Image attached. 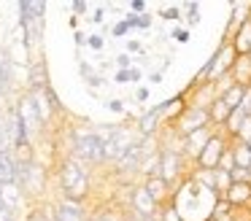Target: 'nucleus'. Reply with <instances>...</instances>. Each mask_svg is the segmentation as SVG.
I'll use <instances>...</instances> for the list:
<instances>
[{"instance_id": "obj_1", "label": "nucleus", "mask_w": 251, "mask_h": 221, "mask_svg": "<svg viewBox=\"0 0 251 221\" xmlns=\"http://www.w3.org/2000/svg\"><path fill=\"white\" fill-rule=\"evenodd\" d=\"M60 183H62V194L68 199H76L81 202L89 192V178H87V170L78 165L76 159H65L60 167Z\"/></svg>"}, {"instance_id": "obj_2", "label": "nucleus", "mask_w": 251, "mask_h": 221, "mask_svg": "<svg viewBox=\"0 0 251 221\" xmlns=\"http://www.w3.org/2000/svg\"><path fill=\"white\" fill-rule=\"evenodd\" d=\"M73 148H76V154L81 156V159L87 162H103L105 159V140L100 132H95V129L89 127H81L73 132Z\"/></svg>"}, {"instance_id": "obj_3", "label": "nucleus", "mask_w": 251, "mask_h": 221, "mask_svg": "<svg viewBox=\"0 0 251 221\" xmlns=\"http://www.w3.org/2000/svg\"><path fill=\"white\" fill-rule=\"evenodd\" d=\"M205 127H213L211 124V113H208V105H189L181 111V116L176 119V132L181 138H189V135L200 132Z\"/></svg>"}, {"instance_id": "obj_4", "label": "nucleus", "mask_w": 251, "mask_h": 221, "mask_svg": "<svg viewBox=\"0 0 251 221\" xmlns=\"http://www.w3.org/2000/svg\"><path fill=\"white\" fill-rule=\"evenodd\" d=\"M229 143L232 140L227 138V132H213V138L205 143V148L200 151V156H197V170H219V165H222L224 154L229 151Z\"/></svg>"}, {"instance_id": "obj_5", "label": "nucleus", "mask_w": 251, "mask_h": 221, "mask_svg": "<svg viewBox=\"0 0 251 221\" xmlns=\"http://www.w3.org/2000/svg\"><path fill=\"white\" fill-rule=\"evenodd\" d=\"M235 62H238V51L232 49V43H229V41H224L222 46L216 49V54L211 57V62L205 65V70H202V78L219 81L222 75H229V73H232Z\"/></svg>"}, {"instance_id": "obj_6", "label": "nucleus", "mask_w": 251, "mask_h": 221, "mask_svg": "<svg viewBox=\"0 0 251 221\" xmlns=\"http://www.w3.org/2000/svg\"><path fill=\"white\" fill-rule=\"evenodd\" d=\"M103 140H105V151H103V154H105V159H108V162H119L122 156H125L127 151L138 143L135 135H132L127 127H114L108 132V138H103Z\"/></svg>"}, {"instance_id": "obj_7", "label": "nucleus", "mask_w": 251, "mask_h": 221, "mask_svg": "<svg viewBox=\"0 0 251 221\" xmlns=\"http://www.w3.org/2000/svg\"><path fill=\"white\" fill-rule=\"evenodd\" d=\"M184 159L186 156L181 154V148H162L159 154V178L176 186V183L184 178Z\"/></svg>"}, {"instance_id": "obj_8", "label": "nucleus", "mask_w": 251, "mask_h": 221, "mask_svg": "<svg viewBox=\"0 0 251 221\" xmlns=\"http://www.w3.org/2000/svg\"><path fill=\"white\" fill-rule=\"evenodd\" d=\"M130 205H132V210H135L141 219H159V210H162L157 199L146 192V186H135V189H132Z\"/></svg>"}, {"instance_id": "obj_9", "label": "nucleus", "mask_w": 251, "mask_h": 221, "mask_svg": "<svg viewBox=\"0 0 251 221\" xmlns=\"http://www.w3.org/2000/svg\"><path fill=\"white\" fill-rule=\"evenodd\" d=\"M17 113H19V119H22V124L27 127V132H30V135H33L35 129L44 127V122H41L38 111H35V102H33V97H30V95H22V97H19V102H17Z\"/></svg>"}, {"instance_id": "obj_10", "label": "nucleus", "mask_w": 251, "mask_h": 221, "mask_svg": "<svg viewBox=\"0 0 251 221\" xmlns=\"http://www.w3.org/2000/svg\"><path fill=\"white\" fill-rule=\"evenodd\" d=\"M173 105V102H162V105H157V108H151L149 113H143L141 119H138V132L143 135V138H151L154 132L159 129V122H162V116H165V111Z\"/></svg>"}, {"instance_id": "obj_11", "label": "nucleus", "mask_w": 251, "mask_h": 221, "mask_svg": "<svg viewBox=\"0 0 251 221\" xmlns=\"http://www.w3.org/2000/svg\"><path fill=\"white\" fill-rule=\"evenodd\" d=\"M143 186H146V192L159 202V208H162V205H168V202H173V194L176 192H173V186H170L165 178L151 175V178H146V181H143Z\"/></svg>"}, {"instance_id": "obj_12", "label": "nucleus", "mask_w": 251, "mask_h": 221, "mask_svg": "<svg viewBox=\"0 0 251 221\" xmlns=\"http://www.w3.org/2000/svg\"><path fill=\"white\" fill-rule=\"evenodd\" d=\"M213 138V127H205V129H200V132H195V135H189V138H184V148H181V154L184 156H189V159H195L197 162V156H200V151L205 148V143Z\"/></svg>"}, {"instance_id": "obj_13", "label": "nucleus", "mask_w": 251, "mask_h": 221, "mask_svg": "<svg viewBox=\"0 0 251 221\" xmlns=\"http://www.w3.org/2000/svg\"><path fill=\"white\" fill-rule=\"evenodd\" d=\"M222 199H227L232 208H243V205H249L251 202V181H235Z\"/></svg>"}, {"instance_id": "obj_14", "label": "nucleus", "mask_w": 251, "mask_h": 221, "mask_svg": "<svg viewBox=\"0 0 251 221\" xmlns=\"http://www.w3.org/2000/svg\"><path fill=\"white\" fill-rule=\"evenodd\" d=\"M54 221H87V219H84V208H81V202L62 197V202L54 208Z\"/></svg>"}, {"instance_id": "obj_15", "label": "nucleus", "mask_w": 251, "mask_h": 221, "mask_svg": "<svg viewBox=\"0 0 251 221\" xmlns=\"http://www.w3.org/2000/svg\"><path fill=\"white\" fill-rule=\"evenodd\" d=\"M229 43H232V49L238 51V57H249V51H251V16L238 27V32L232 35Z\"/></svg>"}, {"instance_id": "obj_16", "label": "nucleus", "mask_w": 251, "mask_h": 221, "mask_svg": "<svg viewBox=\"0 0 251 221\" xmlns=\"http://www.w3.org/2000/svg\"><path fill=\"white\" fill-rule=\"evenodd\" d=\"M229 154H232L235 167H240V170H251V148H249L246 140L235 138L232 143H229Z\"/></svg>"}, {"instance_id": "obj_17", "label": "nucleus", "mask_w": 251, "mask_h": 221, "mask_svg": "<svg viewBox=\"0 0 251 221\" xmlns=\"http://www.w3.org/2000/svg\"><path fill=\"white\" fill-rule=\"evenodd\" d=\"M208 113H211V124L224 127V124L229 122V116H232V108H229L227 102L222 100V97H213L211 105H208Z\"/></svg>"}, {"instance_id": "obj_18", "label": "nucleus", "mask_w": 251, "mask_h": 221, "mask_svg": "<svg viewBox=\"0 0 251 221\" xmlns=\"http://www.w3.org/2000/svg\"><path fill=\"white\" fill-rule=\"evenodd\" d=\"M19 178V165L11 159V154H0V186L17 183Z\"/></svg>"}, {"instance_id": "obj_19", "label": "nucleus", "mask_w": 251, "mask_h": 221, "mask_svg": "<svg viewBox=\"0 0 251 221\" xmlns=\"http://www.w3.org/2000/svg\"><path fill=\"white\" fill-rule=\"evenodd\" d=\"M30 97H33V102H35V111H38L41 122L46 124V122L51 119V113H54V108H51V102H49L46 89H30Z\"/></svg>"}, {"instance_id": "obj_20", "label": "nucleus", "mask_w": 251, "mask_h": 221, "mask_svg": "<svg viewBox=\"0 0 251 221\" xmlns=\"http://www.w3.org/2000/svg\"><path fill=\"white\" fill-rule=\"evenodd\" d=\"M246 92H249V86L235 84V81H232V84H229V86H227V89H224L219 97H222V100L227 102L229 108H232V111H238V108H240V102H243V97H246Z\"/></svg>"}, {"instance_id": "obj_21", "label": "nucleus", "mask_w": 251, "mask_h": 221, "mask_svg": "<svg viewBox=\"0 0 251 221\" xmlns=\"http://www.w3.org/2000/svg\"><path fill=\"white\" fill-rule=\"evenodd\" d=\"M141 159H143V154H141V140H138V143L116 162V167H119V170H141Z\"/></svg>"}, {"instance_id": "obj_22", "label": "nucleus", "mask_w": 251, "mask_h": 221, "mask_svg": "<svg viewBox=\"0 0 251 221\" xmlns=\"http://www.w3.org/2000/svg\"><path fill=\"white\" fill-rule=\"evenodd\" d=\"M229 75L235 78V84L251 86V59L249 57H238V62H235V68H232Z\"/></svg>"}, {"instance_id": "obj_23", "label": "nucleus", "mask_w": 251, "mask_h": 221, "mask_svg": "<svg viewBox=\"0 0 251 221\" xmlns=\"http://www.w3.org/2000/svg\"><path fill=\"white\" fill-rule=\"evenodd\" d=\"M0 197H3V205L8 210H17V205L22 202V194H19L17 183H6V186H0Z\"/></svg>"}, {"instance_id": "obj_24", "label": "nucleus", "mask_w": 251, "mask_h": 221, "mask_svg": "<svg viewBox=\"0 0 251 221\" xmlns=\"http://www.w3.org/2000/svg\"><path fill=\"white\" fill-rule=\"evenodd\" d=\"M30 89H49V75H46V68L41 62L30 68Z\"/></svg>"}, {"instance_id": "obj_25", "label": "nucleus", "mask_w": 251, "mask_h": 221, "mask_svg": "<svg viewBox=\"0 0 251 221\" xmlns=\"http://www.w3.org/2000/svg\"><path fill=\"white\" fill-rule=\"evenodd\" d=\"M159 221H186V219L173 202H168V205H162V210H159Z\"/></svg>"}, {"instance_id": "obj_26", "label": "nucleus", "mask_w": 251, "mask_h": 221, "mask_svg": "<svg viewBox=\"0 0 251 221\" xmlns=\"http://www.w3.org/2000/svg\"><path fill=\"white\" fill-rule=\"evenodd\" d=\"M138 78H141L138 70H122V73H116V81H138Z\"/></svg>"}, {"instance_id": "obj_27", "label": "nucleus", "mask_w": 251, "mask_h": 221, "mask_svg": "<svg viewBox=\"0 0 251 221\" xmlns=\"http://www.w3.org/2000/svg\"><path fill=\"white\" fill-rule=\"evenodd\" d=\"M238 140H251V116L243 122V127H240V132H238Z\"/></svg>"}, {"instance_id": "obj_28", "label": "nucleus", "mask_w": 251, "mask_h": 221, "mask_svg": "<svg viewBox=\"0 0 251 221\" xmlns=\"http://www.w3.org/2000/svg\"><path fill=\"white\" fill-rule=\"evenodd\" d=\"M127 30H130V25H127V22H122V25H116V27H114V35H125Z\"/></svg>"}, {"instance_id": "obj_29", "label": "nucleus", "mask_w": 251, "mask_h": 221, "mask_svg": "<svg viewBox=\"0 0 251 221\" xmlns=\"http://www.w3.org/2000/svg\"><path fill=\"white\" fill-rule=\"evenodd\" d=\"M173 38H176V41H181V43H184L186 38H189V32H186V30H176V32H173Z\"/></svg>"}, {"instance_id": "obj_30", "label": "nucleus", "mask_w": 251, "mask_h": 221, "mask_svg": "<svg viewBox=\"0 0 251 221\" xmlns=\"http://www.w3.org/2000/svg\"><path fill=\"white\" fill-rule=\"evenodd\" d=\"M89 46H92V49H100V46H103V38H98V35L89 38Z\"/></svg>"}, {"instance_id": "obj_31", "label": "nucleus", "mask_w": 251, "mask_h": 221, "mask_svg": "<svg viewBox=\"0 0 251 221\" xmlns=\"http://www.w3.org/2000/svg\"><path fill=\"white\" fill-rule=\"evenodd\" d=\"M165 19H178V8H170V11H165Z\"/></svg>"}, {"instance_id": "obj_32", "label": "nucleus", "mask_w": 251, "mask_h": 221, "mask_svg": "<svg viewBox=\"0 0 251 221\" xmlns=\"http://www.w3.org/2000/svg\"><path fill=\"white\" fill-rule=\"evenodd\" d=\"M108 108H111V111L119 113V111H122V102H119V100H111V102H108Z\"/></svg>"}, {"instance_id": "obj_33", "label": "nucleus", "mask_w": 251, "mask_h": 221, "mask_svg": "<svg viewBox=\"0 0 251 221\" xmlns=\"http://www.w3.org/2000/svg\"><path fill=\"white\" fill-rule=\"evenodd\" d=\"M116 62H119L122 68H130V57H119V59H116Z\"/></svg>"}, {"instance_id": "obj_34", "label": "nucleus", "mask_w": 251, "mask_h": 221, "mask_svg": "<svg viewBox=\"0 0 251 221\" xmlns=\"http://www.w3.org/2000/svg\"><path fill=\"white\" fill-rule=\"evenodd\" d=\"M130 8H132V11H143V8H146V5H143V3H141V0H135V3H132V5H130Z\"/></svg>"}, {"instance_id": "obj_35", "label": "nucleus", "mask_w": 251, "mask_h": 221, "mask_svg": "<svg viewBox=\"0 0 251 221\" xmlns=\"http://www.w3.org/2000/svg\"><path fill=\"white\" fill-rule=\"evenodd\" d=\"M3 208H6V205H3V197H0V210H3Z\"/></svg>"}, {"instance_id": "obj_36", "label": "nucleus", "mask_w": 251, "mask_h": 221, "mask_svg": "<svg viewBox=\"0 0 251 221\" xmlns=\"http://www.w3.org/2000/svg\"><path fill=\"white\" fill-rule=\"evenodd\" d=\"M100 221H114V219H100Z\"/></svg>"}, {"instance_id": "obj_37", "label": "nucleus", "mask_w": 251, "mask_h": 221, "mask_svg": "<svg viewBox=\"0 0 251 221\" xmlns=\"http://www.w3.org/2000/svg\"><path fill=\"white\" fill-rule=\"evenodd\" d=\"M3 59H6V57H3V54H0V62H3Z\"/></svg>"}, {"instance_id": "obj_38", "label": "nucleus", "mask_w": 251, "mask_h": 221, "mask_svg": "<svg viewBox=\"0 0 251 221\" xmlns=\"http://www.w3.org/2000/svg\"><path fill=\"white\" fill-rule=\"evenodd\" d=\"M246 143H249V148H251V140H246Z\"/></svg>"}]
</instances>
